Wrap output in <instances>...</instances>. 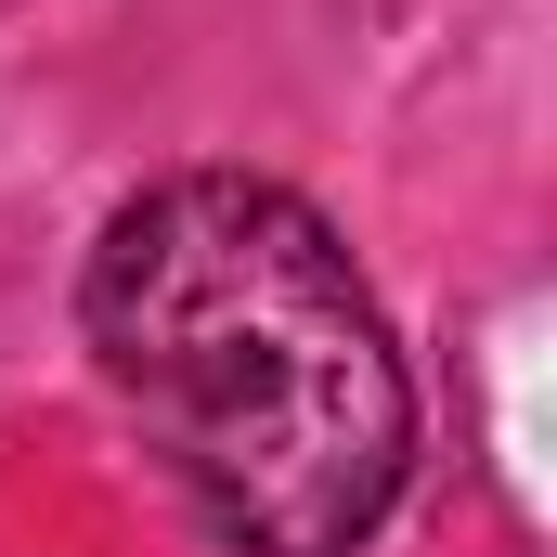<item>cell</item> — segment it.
I'll use <instances>...</instances> for the list:
<instances>
[{
	"mask_svg": "<svg viewBox=\"0 0 557 557\" xmlns=\"http://www.w3.org/2000/svg\"><path fill=\"white\" fill-rule=\"evenodd\" d=\"M91 363L234 557H350L416 480V376L337 221L260 169H169L91 234Z\"/></svg>",
	"mask_w": 557,
	"mask_h": 557,
	"instance_id": "1",
	"label": "cell"
}]
</instances>
